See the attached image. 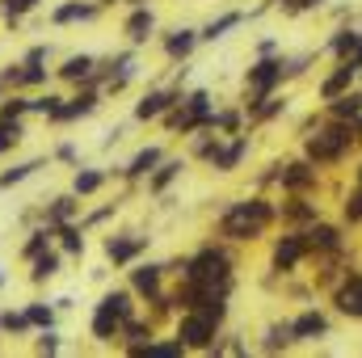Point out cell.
Here are the masks:
<instances>
[{"label": "cell", "mask_w": 362, "mask_h": 358, "mask_svg": "<svg viewBox=\"0 0 362 358\" xmlns=\"http://www.w3.org/2000/svg\"><path fill=\"white\" fill-rule=\"evenodd\" d=\"M266 219H270V207H262V202H240V207H232V211L223 215V232H228L232 241H253Z\"/></svg>", "instance_id": "obj_1"}, {"label": "cell", "mask_w": 362, "mask_h": 358, "mask_svg": "<svg viewBox=\"0 0 362 358\" xmlns=\"http://www.w3.org/2000/svg\"><path fill=\"white\" fill-rule=\"evenodd\" d=\"M215 321L219 316H185V325H181V346H206L211 342V333H215Z\"/></svg>", "instance_id": "obj_2"}, {"label": "cell", "mask_w": 362, "mask_h": 358, "mask_svg": "<svg viewBox=\"0 0 362 358\" xmlns=\"http://www.w3.org/2000/svg\"><path fill=\"white\" fill-rule=\"evenodd\" d=\"M118 325H122V312H114L110 304H101V308H97V316H93V333H97V337H114V333H118Z\"/></svg>", "instance_id": "obj_3"}, {"label": "cell", "mask_w": 362, "mask_h": 358, "mask_svg": "<svg viewBox=\"0 0 362 358\" xmlns=\"http://www.w3.org/2000/svg\"><path fill=\"white\" fill-rule=\"evenodd\" d=\"M278 76H282V64H257V68L249 72V85H253L257 93H266Z\"/></svg>", "instance_id": "obj_4"}, {"label": "cell", "mask_w": 362, "mask_h": 358, "mask_svg": "<svg viewBox=\"0 0 362 358\" xmlns=\"http://www.w3.org/2000/svg\"><path fill=\"white\" fill-rule=\"evenodd\" d=\"M299 253H303V245L295 241V236H286L278 249H274V266H282V270H291L295 262H299Z\"/></svg>", "instance_id": "obj_5"}, {"label": "cell", "mask_w": 362, "mask_h": 358, "mask_svg": "<svg viewBox=\"0 0 362 358\" xmlns=\"http://www.w3.org/2000/svg\"><path fill=\"white\" fill-rule=\"evenodd\" d=\"M295 337H320L325 333V316H316V312H308V316H299L295 321V329H291Z\"/></svg>", "instance_id": "obj_6"}, {"label": "cell", "mask_w": 362, "mask_h": 358, "mask_svg": "<svg viewBox=\"0 0 362 358\" xmlns=\"http://www.w3.org/2000/svg\"><path fill=\"white\" fill-rule=\"evenodd\" d=\"M337 304H341V312H350V316H362V282L346 287V291L337 295Z\"/></svg>", "instance_id": "obj_7"}, {"label": "cell", "mask_w": 362, "mask_h": 358, "mask_svg": "<svg viewBox=\"0 0 362 358\" xmlns=\"http://www.w3.org/2000/svg\"><path fill=\"white\" fill-rule=\"evenodd\" d=\"M165 105H169V97H165V93H152V97H144V101H139V110H135V114H139V118H156Z\"/></svg>", "instance_id": "obj_8"}, {"label": "cell", "mask_w": 362, "mask_h": 358, "mask_svg": "<svg viewBox=\"0 0 362 358\" xmlns=\"http://www.w3.org/2000/svg\"><path fill=\"white\" fill-rule=\"evenodd\" d=\"M156 282H160V270H156V266L135 270V287H139V291H148V295H152V291H156Z\"/></svg>", "instance_id": "obj_9"}, {"label": "cell", "mask_w": 362, "mask_h": 358, "mask_svg": "<svg viewBox=\"0 0 362 358\" xmlns=\"http://www.w3.org/2000/svg\"><path fill=\"white\" fill-rule=\"evenodd\" d=\"M148 34H152V13H135V17H131V38L144 42Z\"/></svg>", "instance_id": "obj_10"}, {"label": "cell", "mask_w": 362, "mask_h": 358, "mask_svg": "<svg viewBox=\"0 0 362 358\" xmlns=\"http://www.w3.org/2000/svg\"><path fill=\"white\" fill-rule=\"evenodd\" d=\"M156 161H160V152H156V148H148V152H139V156L131 161V169H127V173H135V178H139V173H148Z\"/></svg>", "instance_id": "obj_11"}, {"label": "cell", "mask_w": 362, "mask_h": 358, "mask_svg": "<svg viewBox=\"0 0 362 358\" xmlns=\"http://www.w3.org/2000/svg\"><path fill=\"white\" fill-rule=\"evenodd\" d=\"M135 249H139V241H110V245H105V253H110L114 262H127Z\"/></svg>", "instance_id": "obj_12"}, {"label": "cell", "mask_w": 362, "mask_h": 358, "mask_svg": "<svg viewBox=\"0 0 362 358\" xmlns=\"http://www.w3.org/2000/svg\"><path fill=\"white\" fill-rule=\"evenodd\" d=\"M236 21H240V13H228V17H219V21H211V25H206V34H202V38H219V34H223V30H232V25H236Z\"/></svg>", "instance_id": "obj_13"}, {"label": "cell", "mask_w": 362, "mask_h": 358, "mask_svg": "<svg viewBox=\"0 0 362 358\" xmlns=\"http://www.w3.org/2000/svg\"><path fill=\"white\" fill-rule=\"evenodd\" d=\"M350 76H354V64H346V68H341V72H337V76H333V81H325V97H333V93L341 89V85H346V81H350Z\"/></svg>", "instance_id": "obj_14"}, {"label": "cell", "mask_w": 362, "mask_h": 358, "mask_svg": "<svg viewBox=\"0 0 362 358\" xmlns=\"http://www.w3.org/2000/svg\"><path fill=\"white\" fill-rule=\"evenodd\" d=\"M189 47H194V34L189 30H181L177 38H169V55H189Z\"/></svg>", "instance_id": "obj_15"}, {"label": "cell", "mask_w": 362, "mask_h": 358, "mask_svg": "<svg viewBox=\"0 0 362 358\" xmlns=\"http://www.w3.org/2000/svg\"><path fill=\"white\" fill-rule=\"evenodd\" d=\"M89 68H93V59H89V55H81V59H68L64 76H72V81H76V76H89Z\"/></svg>", "instance_id": "obj_16"}, {"label": "cell", "mask_w": 362, "mask_h": 358, "mask_svg": "<svg viewBox=\"0 0 362 358\" xmlns=\"http://www.w3.org/2000/svg\"><path fill=\"white\" fill-rule=\"evenodd\" d=\"M333 110H337L341 118H354V114H362V97H341Z\"/></svg>", "instance_id": "obj_17"}, {"label": "cell", "mask_w": 362, "mask_h": 358, "mask_svg": "<svg viewBox=\"0 0 362 358\" xmlns=\"http://www.w3.org/2000/svg\"><path fill=\"white\" fill-rule=\"evenodd\" d=\"M240 152H245V144H232L228 152H219V169H232V165L240 161Z\"/></svg>", "instance_id": "obj_18"}, {"label": "cell", "mask_w": 362, "mask_h": 358, "mask_svg": "<svg viewBox=\"0 0 362 358\" xmlns=\"http://www.w3.org/2000/svg\"><path fill=\"white\" fill-rule=\"evenodd\" d=\"M312 245H320V249H333V245H337V232H333V228H320V232H312Z\"/></svg>", "instance_id": "obj_19"}, {"label": "cell", "mask_w": 362, "mask_h": 358, "mask_svg": "<svg viewBox=\"0 0 362 358\" xmlns=\"http://www.w3.org/2000/svg\"><path fill=\"white\" fill-rule=\"evenodd\" d=\"M97 185H101V173H81V178H76V194H89Z\"/></svg>", "instance_id": "obj_20"}, {"label": "cell", "mask_w": 362, "mask_h": 358, "mask_svg": "<svg viewBox=\"0 0 362 358\" xmlns=\"http://www.w3.org/2000/svg\"><path fill=\"white\" fill-rule=\"evenodd\" d=\"M17 135H21V127H17V122H13V127H0V152H4V148H13V144H17Z\"/></svg>", "instance_id": "obj_21"}, {"label": "cell", "mask_w": 362, "mask_h": 358, "mask_svg": "<svg viewBox=\"0 0 362 358\" xmlns=\"http://www.w3.org/2000/svg\"><path fill=\"white\" fill-rule=\"evenodd\" d=\"M30 169H38V165H21V169H13V173H0V185H13V181L30 178Z\"/></svg>", "instance_id": "obj_22"}, {"label": "cell", "mask_w": 362, "mask_h": 358, "mask_svg": "<svg viewBox=\"0 0 362 358\" xmlns=\"http://www.w3.org/2000/svg\"><path fill=\"white\" fill-rule=\"evenodd\" d=\"M55 270H59V258H42L38 270H34V278H47V274H55Z\"/></svg>", "instance_id": "obj_23"}, {"label": "cell", "mask_w": 362, "mask_h": 358, "mask_svg": "<svg viewBox=\"0 0 362 358\" xmlns=\"http://www.w3.org/2000/svg\"><path fill=\"white\" fill-rule=\"evenodd\" d=\"M354 47H358V34H350V38H337V42H333V51H354Z\"/></svg>", "instance_id": "obj_24"}, {"label": "cell", "mask_w": 362, "mask_h": 358, "mask_svg": "<svg viewBox=\"0 0 362 358\" xmlns=\"http://www.w3.org/2000/svg\"><path fill=\"white\" fill-rule=\"evenodd\" d=\"M4 329H25V316H13V312H4V321H0Z\"/></svg>", "instance_id": "obj_25"}, {"label": "cell", "mask_w": 362, "mask_h": 358, "mask_svg": "<svg viewBox=\"0 0 362 358\" xmlns=\"http://www.w3.org/2000/svg\"><path fill=\"white\" fill-rule=\"evenodd\" d=\"M30 321H38V325H51V312H47V308H30Z\"/></svg>", "instance_id": "obj_26"}, {"label": "cell", "mask_w": 362, "mask_h": 358, "mask_svg": "<svg viewBox=\"0 0 362 358\" xmlns=\"http://www.w3.org/2000/svg\"><path fill=\"white\" fill-rule=\"evenodd\" d=\"M64 245H68V249H81V245H85V241H81V236H76V232H72V228H68V232H64Z\"/></svg>", "instance_id": "obj_27"}, {"label": "cell", "mask_w": 362, "mask_h": 358, "mask_svg": "<svg viewBox=\"0 0 362 358\" xmlns=\"http://www.w3.org/2000/svg\"><path fill=\"white\" fill-rule=\"evenodd\" d=\"M148 350H152V354H181V342L177 346H148Z\"/></svg>", "instance_id": "obj_28"}, {"label": "cell", "mask_w": 362, "mask_h": 358, "mask_svg": "<svg viewBox=\"0 0 362 358\" xmlns=\"http://www.w3.org/2000/svg\"><path fill=\"white\" fill-rule=\"evenodd\" d=\"M299 4H320V0H295V8H299Z\"/></svg>", "instance_id": "obj_29"}, {"label": "cell", "mask_w": 362, "mask_h": 358, "mask_svg": "<svg viewBox=\"0 0 362 358\" xmlns=\"http://www.w3.org/2000/svg\"><path fill=\"white\" fill-rule=\"evenodd\" d=\"M358 181H362V173H358Z\"/></svg>", "instance_id": "obj_30"}]
</instances>
